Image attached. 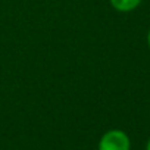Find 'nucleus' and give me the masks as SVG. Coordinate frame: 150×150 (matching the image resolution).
Returning <instances> with one entry per match:
<instances>
[{"instance_id": "nucleus-1", "label": "nucleus", "mask_w": 150, "mask_h": 150, "mask_svg": "<svg viewBox=\"0 0 150 150\" xmlns=\"http://www.w3.org/2000/svg\"><path fill=\"white\" fill-rule=\"evenodd\" d=\"M99 150H129L131 141L122 129H109L99 140Z\"/></svg>"}, {"instance_id": "nucleus-2", "label": "nucleus", "mask_w": 150, "mask_h": 150, "mask_svg": "<svg viewBox=\"0 0 150 150\" xmlns=\"http://www.w3.org/2000/svg\"><path fill=\"white\" fill-rule=\"evenodd\" d=\"M109 2L115 11L127 13V12H132L134 9H137L141 3V0H109Z\"/></svg>"}, {"instance_id": "nucleus-3", "label": "nucleus", "mask_w": 150, "mask_h": 150, "mask_svg": "<svg viewBox=\"0 0 150 150\" xmlns=\"http://www.w3.org/2000/svg\"><path fill=\"white\" fill-rule=\"evenodd\" d=\"M147 44L150 47V28H149V33H147Z\"/></svg>"}, {"instance_id": "nucleus-4", "label": "nucleus", "mask_w": 150, "mask_h": 150, "mask_svg": "<svg viewBox=\"0 0 150 150\" xmlns=\"http://www.w3.org/2000/svg\"><path fill=\"white\" fill-rule=\"evenodd\" d=\"M146 150H150V140H149V143H147V146H146Z\"/></svg>"}]
</instances>
